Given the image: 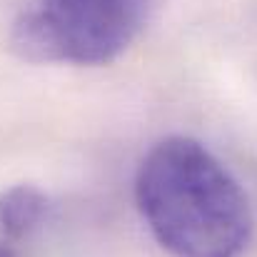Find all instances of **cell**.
I'll return each mask as SVG.
<instances>
[{
	"mask_svg": "<svg viewBox=\"0 0 257 257\" xmlns=\"http://www.w3.org/2000/svg\"><path fill=\"white\" fill-rule=\"evenodd\" d=\"M138 207L172 257H240L252 210L240 182L202 143L172 135L140 163Z\"/></svg>",
	"mask_w": 257,
	"mask_h": 257,
	"instance_id": "6da1fadb",
	"label": "cell"
},
{
	"mask_svg": "<svg viewBox=\"0 0 257 257\" xmlns=\"http://www.w3.org/2000/svg\"><path fill=\"white\" fill-rule=\"evenodd\" d=\"M153 0H40L10 33L13 50L30 63L105 65L140 33Z\"/></svg>",
	"mask_w": 257,
	"mask_h": 257,
	"instance_id": "7a4b0ae2",
	"label": "cell"
},
{
	"mask_svg": "<svg viewBox=\"0 0 257 257\" xmlns=\"http://www.w3.org/2000/svg\"><path fill=\"white\" fill-rule=\"evenodd\" d=\"M48 215V197L33 185H13L0 195V227L10 240L28 237Z\"/></svg>",
	"mask_w": 257,
	"mask_h": 257,
	"instance_id": "3957f363",
	"label": "cell"
},
{
	"mask_svg": "<svg viewBox=\"0 0 257 257\" xmlns=\"http://www.w3.org/2000/svg\"><path fill=\"white\" fill-rule=\"evenodd\" d=\"M0 257H18V255H15V252H13V250L5 245V242H0Z\"/></svg>",
	"mask_w": 257,
	"mask_h": 257,
	"instance_id": "277c9868",
	"label": "cell"
}]
</instances>
